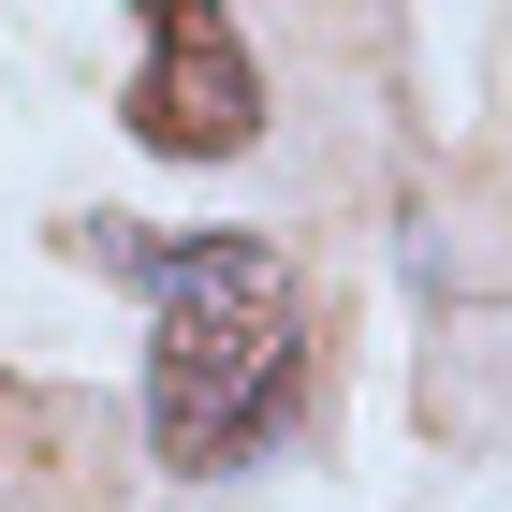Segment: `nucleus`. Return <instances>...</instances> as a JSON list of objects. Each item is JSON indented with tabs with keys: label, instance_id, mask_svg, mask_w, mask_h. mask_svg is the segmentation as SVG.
<instances>
[{
	"label": "nucleus",
	"instance_id": "f03ea898",
	"mask_svg": "<svg viewBox=\"0 0 512 512\" xmlns=\"http://www.w3.org/2000/svg\"><path fill=\"white\" fill-rule=\"evenodd\" d=\"M147 59H132V147L147 161H235L264 132V74H249V30L205 15V0H147Z\"/></svg>",
	"mask_w": 512,
	"mask_h": 512
},
{
	"label": "nucleus",
	"instance_id": "f257e3e1",
	"mask_svg": "<svg viewBox=\"0 0 512 512\" xmlns=\"http://www.w3.org/2000/svg\"><path fill=\"white\" fill-rule=\"evenodd\" d=\"M308 410V308L264 235H176L147 249V439L161 469H249Z\"/></svg>",
	"mask_w": 512,
	"mask_h": 512
}]
</instances>
